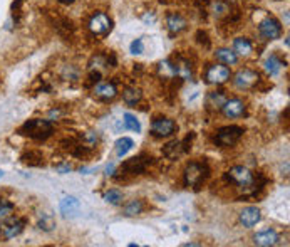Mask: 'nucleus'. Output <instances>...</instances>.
Segmentation results:
<instances>
[{
    "mask_svg": "<svg viewBox=\"0 0 290 247\" xmlns=\"http://www.w3.org/2000/svg\"><path fill=\"white\" fill-rule=\"evenodd\" d=\"M17 135L34 141H46L47 138L54 135V125L50 119L32 118L22 123V126L17 130Z\"/></svg>",
    "mask_w": 290,
    "mask_h": 247,
    "instance_id": "1",
    "label": "nucleus"
},
{
    "mask_svg": "<svg viewBox=\"0 0 290 247\" xmlns=\"http://www.w3.org/2000/svg\"><path fill=\"white\" fill-rule=\"evenodd\" d=\"M210 166L207 162H200V160H194L190 162L188 165L183 170V181H185V187L193 188V190H200L207 180L210 179Z\"/></svg>",
    "mask_w": 290,
    "mask_h": 247,
    "instance_id": "2",
    "label": "nucleus"
},
{
    "mask_svg": "<svg viewBox=\"0 0 290 247\" xmlns=\"http://www.w3.org/2000/svg\"><path fill=\"white\" fill-rule=\"evenodd\" d=\"M243 133L245 130L238 125L222 126V128L216 130L215 136H213V141H215V145L220 148H232L242 140Z\"/></svg>",
    "mask_w": 290,
    "mask_h": 247,
    "instance_id": "3",
    "label": "nucleus"
},
{
    "mask_svg": "<svg viewBox=\"0 0 290 247\" xmlns=\"http://www.w3.org/2000/svg\"><path fill=\"white\" fill-rule=\"evenodd\" d=\"M25 225H27V219L19 215H9L5 219L0 220V241H12V239L19 237L24 232Z\"/></svg>",
    "mask_w": 290,
    "mask_h": 247,
    "instance_id": "4",
    "label": "nucleus"
},
{
    "mask_svg": "<svg viewBox=\"0 0 290 247\" xmlns=\"http://www.w3.org/2000/svg\"><path fill=\"white\" fill-rule=\"evenodd\" d=\"M253 177L255 175H253L250 170L243 165H235L225 173V179L228 180V183H232V185H235V187H238V188L243 190V198H245V195H247L248 188H250Z\"/></svg>",
    "mask_w": 290,
    "mask_h": 247,
    "instance_id": "5",
    "label": "nucleus"
},
{
    "mask_svg": "<svg viewBox=\"0 0 290 247\" xmlns=\"http://www.w3.org/2000/svg\"><path fill=\"white\" fill-rule=\"evenodd\" d=\"M151 163V157L148 155H139V157H133L129 160H126L124 163H121L119 172L121 177H136V175H143L148 168V165Z\"/></svg>",
    "mask_w": 290,
    "mask_h": 247,
    "instance_id": "6",
    "label": "nucleus"
},
{
    "mask_svg": "<svg viewBox=\"0 0 290 247\" xmlns=\"http://www.w3.org/2000/svg\"><path fill=\"white\" fill-rule=\"evenodd\" d=\"M176 130H178L176 121L171 118H166V116H158L151 123V135L155 138H161V140L173 136Z\"/></svg>",
    "mask_w": 290,
    "mask_h": 247,
    "instance_id": "7",
    "label": "nucleus"
},
{
    "mask_svg": "<svg viewBox=\"0 0 290 247\" xmlns=\"http://www.w3.org/2000/svg\"><path fill=\"white\" fill-rule=\"evenodd\" d=\"M113 29V20L108 14L96 12L87 22V31L93 35H108Z\"/></svg>",
    "mask_w": 290,
    "mask_h": 247,
    "instance_id": "8",
    "label": "nucleus"
},
{
    "mask_svg": "<svg viewBox=\"0 0 290 247\" xmlns=\"http://www.w3.org/2000/svg\"><path fill=\"white\" fill-rule=\"evenodd\" d=\"M257 31H258V35L263 41H275L284 32L280 22L277 19H274V17H265L263 20H260L258 25H257Z\"/></svg>",
    "mask_w": 290,
    "mask_h": 247,
    "instance_id": "9",
    "label": "nucleus"
},
{
    "mask_svg": "<svg viewBox=\"0 0 290 247\" xmlns=\"http://www.w3.org/2000/svg\"><path fill=\"white\" fill-rule=\"evenodd\" d=\"M230 78H232V72H230V69L226 67L225 64H210V66L207 67V72H205L207 82L213 86L225 84Z\"/></svg>",
    "mask_w": 290,
    "mask_h": 247,
    "instance_id": "10",
    "label": "nucleus"
},
{
    "mask_svg": "<svg viewBox=\"0 0 290 247\" xmlns=\"http://www.w3.org/2000/svg\"><path fill=\"white\" fill-rule=\"evenodd\" d=\"M260 82V74L253 69H240L237 74L233 76V84L238 89H252Z\"/></svg>",
    "mask_w": 290,
    "mask_h": 247,
    "instance_id": "11",
    "label": "nucleus"
},
{
    "mask_svg": "<svg viewBox=\"0 0 290 247\" xmlns=\"http://www.w3.org/2000/svg\"><path fill=\"white\" fill-rule=\"evenodd\" d=\"M220 111H222L223 116L228 119L242 118V116L247 113V103H245L243 99H240V98H232V99L228 98Z\"/></svg>",
    "mask_w": 290,
    "mask_h": 247,
    "instance_id": "12",
    "label": "nucleus"
},
{
    "mask_svg": "<svg viewBox=\"0 0 290 247\" xmlns=\"http://www.w3.org/2000/svg\"><path fill=\"white\" fill-rule=\"evenodd\" d=\"M93 94L99 101L108 103V101H113L117 96V88L114 82H97V84H94Z\"/></svg>",
    "mask_w": 290,
    "mask_h": 247,
    "instance_id": "13",
    "label": "nucleus"
},
{
    "mask_svg": "<svg viewBox=\"0 0 290 247\" xmlns=\"http://www.w3.org/2000/svg\"><path fill=\"white\" fill-rule=\"evenodd\" d=\"M280 241V235L275 229H265V231H260L253 235V244L260 246V247H270V246H277Z\"/></svg>",
    "mask_w": 290,
    "mask_h": 247,
    "instance_id": "14",
    "label": "nucleus"
},
{
    "mask_svg": "<svg viewBox=\"0 0 290 247\" xmlns=\"http://www.w3.org/2000/svg\"><path fill=\"white\" fill-rule=\"evenodd\" d=\"M260 220H262V212H260V209H257V207H253V205L245 207V209L240 212V224L247 229L255 227Z\"/></svg>",
    "mask_w": 290,
    "mask_h": 247,
    "instance_id": "15",
    "label": "nucleus"
},
{
    "mask_svg": "<svg viewBox=\"0 0 290 247\" xmlns=\"http://www.w3.org/2000/svg\"><path fill=\"white\" fill-rule=\"evenodd\" d=\"M166 27L171 35H178L188 27V22H186V19L183 16L173 12V14H168L166 16Z\"/></svg>",
    "mask_w": 290,
    "mask_h": 247,
    "instance_id": "16",
    "label": "nucleus"
},
{
    "mask_svg": "<svg viewBox=\"0 0 290 247\" xmlns=\"http://www.w3.org/2000/svg\"><path fill=\"white\" fill-rule=\"evenodd\" d=\"M226 99H228V94H226L225 91H222V89H216V91H211V93L207 94L205 104H207L208 110L220 111V110H222L223 104H225Z\"/></svg>",
    "mask_w": 290,
    "mask_h": 247,
    "instance_id": "17",
    "label": "nucleus"
},
{
    "mask_svg": "<svg viewBox=\"0 0 290 247\" xmlns=\"http://www.w3.org/2000/svg\"><path fill=\"white\" fill-rule=\"evenodd\" d=\"M59 210L64 217H76L81 210V202L76 197L69 195V197H64L59 203Z\"/></svg>",
    "mask_w": 290,
    "mask_h": 247,
    "instance_id": "18",
    "label": "nucleus"
},
{
    "mask_svg": "<svg viewBox=\"0 0 290 247\" xmlns=\"http://www.w3.org/2000/svg\"><path fill=\"white\" fill-rule=\"evenodd\" d=\"M176 66V76L183 81H190L193 79V64L190 63V59H185V57H178L175 61Z\"/></svg>",
    "mask_w": 290,
    "mask_h": 247,
    "instance_id": "19",
    "label": "nucleus"
},
{
    "mask_svg": "<svg viewBox=\"0 0 290 247\" xmlns=\"http://www.w3.org/2000/svg\"><path fill=\"white\" fill-rule=\"evenodd\" d=\"M232 50L240 57H250L253 54V44L248 37H237V39H233Z\"/></svg>",
    "mask_w": 290,
    "mask_h": 247,
    "instance_id": "20",
    "label": "nucleus"
},
{
    "mask_svg": "<svg viewBox=\"0 0 290 247\" xmlns=\"http://www.w3.org/2000/svg\"><path fill=\"white\" fill-rule=\"evenodd\" d=\"M284 67L285 63L282 61V57L278 54H270V57H267V61L263 63V69H265L269 76H278Z\"/></svg>",
    "mask_w": 290,
    "mask_h": 247,
    "instance_id": "21",
    "label": "nucleus"
},
{
    "mask_svg": "<svg viewBox=\"0 0 290 247\" xmlns=\"http://www.w3.org/2000/svg\"><path fill=\"white\" fill-rule=\"evenodd\" d=\"M143 99V93L139 88H136V86H128V88H124L123 91V101L126 106L129 108H134L136 104H139Z\"/></svg>",
    "mask_w": 290,
    "mask_h": 247,
    "instance_id": "22",
    "label": "nucleus"
},
{
    "mask_svg": "<svg viewBox=\"0 0 290 247\" xmlns=\"http://www.w3.org/2000/svg\"><path fill=\"white\" fill-rule=\"evenodd\" d=\"M215 59L220 64H225V66H235L238 63V56L228 47H220L215 50Z\"/></svg>",
    "mask_w": 290,
    "mask_h": 247,
    "instance_id": "23",
    "label": "nucleus"
},
{
    "mask_svg": "<svg viewBox=\"0 0 290 247\" xmlns=\"http://www.w3.org/2000/svg\"><path fill=\"white\" fill-rule=\"evenodd\" d=\"M185 148H183V141L181 140H173L170 141V143L166 145V147L163 148V155L166 157L168 160H178L181 155H185Z\"/></svg>",
    "mask_w": 290,
    "mask_h": 247,
    "instance_id": "24",
    "label": "nucleus"
},
{
    "mask_svg": "<svg viewBox=\"0 0 290 247\" xmlns=\"http://www.w3.org/2000/svg\"><path fill=\"white\" fill-rule=\"evenodd\" d=\"M20 162L27 166H44V155L39 150H25L20 155Z\"/></svg>",
    "mask_w": 290,
    "mask_h": 247,
    "instance_id": "25",
    "label": "nucleus"
},
{
    "mask_svg": "<svg viewBox=\"0 0 290 247\" xmlns=\"http://www.w3.org/2000/svg\"><path fill=\"white\" fill-rule=\"evenodd\" d=\"M158 72H160L161 78L166 79V81H170V79H175V78H176V66H175V61H171V59L161 61V63L158 64Z\"/></svg>",
    "mask_w": 290,
    "mask_h": 247,
    "instance_id": "26",
    "label": "nucleus"
},
{
    "mask_svg": "<svg viewBox=\"0 0 290 247\" xmlns=\"http://www.w3.org/2000/svg\"><path fill=\"white\" fill-rule=\"evenodd\" d=\"M133 147H134V141H133V138H128V136L119 138V140L116 141V145H114L116 155H117V157H119V158H123L124 155L128 153V151H131V150H133Z\"/></svg>",
    "mask_w": 290,
    "mask_h": 247,
    "instance_id": "27",
    "label": "nucleus"
},
{
    "mask_svg": "<svg viewBox=\"0 0 290 247\" xmlns=\"http://www.w3.org/2000/svg\"><path fill=\"white\" fill-rule=\"evenodd\" d=\"M143 210H145V203H143V200H136V198L129 200L123 207V214L126 217H136L139 214H143Z\"/></svg>",
    "mask_w": 290,
    "mask_h": 247,
    "instance_id": "28",
    "label": "nucleus"
},
{
    "mask_svg": "<svg viewBox=\"0 0 290 247\" xmlns=\"http://www.w3.org/2000/svg\"><path fill=\"white\" fill-rule=\"evenodd\" d=\"M39 229L40 231H44V232H50V231H54L56 229V219L52 217V214H49V212H42L39 215Z\"/></svg>",
    "mask_w": 290,
    "mask_h": 247,
    "instance_id": "29",
    "label": "nucleus"
},
{
    "mask_svg": "<svg viewBox=\"0 0 290 247\" xmlns=\"http://www.w3.org/2000/svg\"><path fill=\"white\" fill-rule=\"evenodd\" d=\"M123 121H124V128L126 130H131V132H134V133L141 132V123H139L138 118H136L134 115H131V113H124Z\"/></svg>",
    "mask_w": 290,
    "mask_h": 247,
    "instance_id": "30",
    "label": "nucleus"
},
{
    "mask_svg": "<svg viewBox=\"0 0 290 247\" xmlns=\"http://www.w3.org/2000/svg\"><path fill=\"white\" fill-rule=\"evenodd\" d=\"M14 212H16V203H12L9 198L0 197V220L12 215Z\"/></svg>",
    "mask_w": 290,
    "mask_h": 247,
    "instance_id": "31",
    "label": "nucleus"
},
{
    "mask_svg": "<svg viewBox=\"0 0 290 247\" xmlns=\"http://www.w3.org/2000/svg\"><path fill=\"white\" fill-rule=\"evenodd\" d=\"M104 200L111 203V205H119L123 202V192L117 190V188H111L104 194Z\"/></svg>",
    "mask_w": 290,
    "mask_h": 247,
    "instance_id": "32",
    "label": "nucleus"
},
{
    "mask_svg": "<svg viewBox=\"0 0 290 247\" xmlns=\"http://www.w3.org/2000/svg\"><path fill=\"white\" fill-rule=\"evenodd\" d=\"M61 78L64 79V81H78L79 79V71L76 69L74 66H64V72L61 74Z\"/></svg>",
    "mask_w": 290,
    "mask_h": 247,
    "instance_id": "33",
    "label": "nucleus"
},
{
    "mask_svg": "<svg viewBox=\"0 0 290 247\" xmlns=\"http://www.w3.org/2000/svg\"><path fill=\"white\" fill-rule=\"evenodd\" d=\"M131 52L133 54L145 52V42H143V39H136V41L131 42Z\"/></svg>",
    "mask_w": 290,
    "mask_h": 247,
    "instance_id": "34",
    "label": "nucleus"
},
{
    "mask_svg": "<svg viewBox=\"0 0 290 247\" xmlns=\"http://www.w3.org/2000/svg\"><path fill=\"white\" fill-rule=\"evenodd\" d=\"M196 37H198V42H200V44H203V42H205V49H208V47H210V41H208V34H207V32L198 31Z\"/></svg>",
    "mask_w": 290,
    "mask_h": 247,
    "instance_id": "35",
    "label": "nucleus"
},
{
    "mask_svg": "<svg viewBox=\"0 0 290 247\" xmlns=\"http://www.w3.org/2000/svg\"><path fill=\"white\" fill-rule=\"evenodd\" d=\"M87 79H89V81L86 82V86L97 84V82L101 81V72H99V71H96V72H91V74H89V78H87Z\"/></svg>",
    "mask_w": 290,
    "mask_h": 247,
    "instance_id": "36",
    "label": "nucleus"
},
{
    "mask_svg": "<svg viewBox=\"0 0 290 247\" xmlns=\"http://www.w3.org/2000/svg\"><path fill=\"white\" fill-rule=\"evenodd\" d=\"M56 170H57L59 173H69L72 170V166L69 165V163H64V165H57Z\"/></svg>",
    "mask_w": 290,
    "mask_h": 247,
    "instance_id": "37",
    "label": "nucleus"
},
{
    "mask_svg": "<svg viewBox=\"0 0 290 247\" xmlns=\"http://www.w3.org/2000/svg\"><path fill=\"white\" fill-rule=\"evenodd\" d=\"M143 20H145L146 24H148V22H155V14H151V16H148V14H146V16L143 17Z\"/></svg>",
    "mask_w": 290,
    "mask_h": 247,
    "instance_id": "38",
    "label": "nucleus"
},
{
    "mask_svg": "<svg viewBox=\"0 0 290 247\" xmlns=\"http://www.w3.org/2000/svg\"><path fill=\"white\" fill-rule=\"evenodd\" d=\"M106 172H108V175H114V173H113V172H114V165H113V163H111V165H108Z\"/></svg>",
    "mask_w": 290,
    "mask_h": 247,
    "instance_id": "39",
    "label": "nucleus"
},
{
    "mask_svg": "<svg viewBox=\"0 0 290 247\" xmlns=\"http://www.w3.org/2000/svg\"><path fill=\"white\" fill-rule=\"evenodd\" d=\"M59 3H64V5H71V3L78 2V0H57Z\"/></svg>",
    "mask_w": 290,
    "mask_h": 247,
    "instance_id": "40",
    "label": "nucleus"
},
{
    "mask_svg": "<svg viewBox=\"0 0 290 247\" xmlns=\"http://www.w3.org/2000/svg\"><path fill=\"white\" fill-rule=\"evenodd\" d=\"M2 177H3V172H2V170H0V180H2Z\"/></svg>",
    "mask_w": 290,
    "mask_h": 247,
    "instance_id": "41",
    "label": "nucleus"
},
{
    "mask_svg": "<svg viewBox=\"0 0 290 247\" xmlns=\"http://www.w3.org/2000/svg\"><path fill=\"white\" fill-rule=\"evenodd\" d=\"M0 79H2V78H0Z\"/></svg>",
    "mask_w": 290,
    "mask_h": 247,
    "instance_id": "42",
    "label": "nucleus"
}]
</instances>
